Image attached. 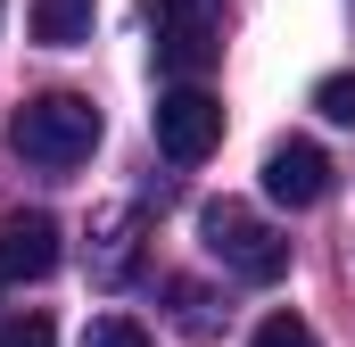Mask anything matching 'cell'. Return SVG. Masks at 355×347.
Returning a JSON list of instances; mask_svg holds the SVG:
<instances>
[{
	"mask_svg": "<svg viewBox=\"0 0 355 347\" xmlns=\"http://www.w3.org/2000/svg\"><path fill=\"white\" fill-rule=\"evenodd\" d=\"M265 198L272 207H322L331 198V158L314 141H281L265 158Z\"/></svg>",
	"mask_w": 355,
	"mask_h": 347,
	"instance_id": "8992f818",
	"label": "cell"
},
{
	"mask_svg": "<svg viewBox=\"0 0 355 347\" xmlns=\"http://www.w3.org/2000/svg\"><path fill=\"white\" fill-rule=\"evenodd\" d=\"M248 347H314V323L281 306V314H265V323H257V339H248Z\"/></svg>",
	"mask_w": 355,
	"mask_h": 347,
	"instance_id": "9c48e42d",
	"label": "cell"
},
{
	"mask_svg": "<svg viewBox=\"0 0 355 347\" xmlns=\"http://www.w3.org/2000/svg\"><path fill=\"white\" fill-rule=\"evenodd\" d=\"M198 232H207V257L223 264V273H240V281H281V273H289V240L272 232L265 215L232 207V198H215V207L198 215Z\"/></svg>",
	"mask_w": 355,
	"mask_h": 347,
	"instance_id": "3957f363",
	"label": "cell"
},
{
	"mask_svg": "<svg viewBox=\"0 0 355 347\" xmlns=\"http://www.w3.org/2000/svg\"><path fill=\"white\" fill-rule=\"evenodd\" d=\"M83 347H149V331H141L132 314H91V331H83Z\"/></svg>",
	"mask_w": 355,
	"mask_h": 347,
	"instance_id": "30bf717a",
	"label": "cell"
},
{
	"mask_svg": "<svg viewBox=\"0 0 355 347\" xmlns=\"http://www.w3.org/2000/svg\"><path fill=\"white\" fill-rule=\"evenodd\" d=\"M0 347H58V323L50 314H17V323H0Z\"/></svg>",
	"mask_w": 355,
	"mask_h": 347,
	"instance_id": "7c38bea8",
	"label": "cell"
},
{
	"mask_svg": "<svg viewBox=\"0 0 355 347\" xmlns=\"http://www.w3.org/2000/svg\"><path fill=\"white\" fill-rule=\"evenodd\" d=\"M8 141H17V158H25V166L75 174L91 149H99V108H91L83 91H42V99H25V108H17Z\"/></svg>",
	"mask_w": 355,
	"mask_h": 347,
	"instance_id": "6da1fadb",
	"label": "cell"
},
{
	"mask_svg": "<svg viewBox=\"0 0 355 347\" xmlns=\"http://www.w3.org/2000/svg\"><path fill=\"white\" fill-rule=\"evenodd\" d=\"M215 141H223V99L198 83H174L157 99V149L174 158V166H198V158H215Z\"/></svg>",
	"mask_w": 355,
	"mask_h": 347,
	"instance_id": "277c9868",
	"label": "cell"
},
{
	"mask_svg": "<svg viewBox=\"0 0 355 347\" xmlns=\"http://www.w3.org/2000/svg\"><path fill=\"white\" fill-rule=\"evenodd\" d=\"M58 273V215L17 207L0 223V281H50Z\"/></svg>",
	"mask_w": 355,
	"mask_h": 347,
	"instance_id": "5b68a950",
	"label": "cell"
},
{
	"mask_svg": "<svg viewBox=\"0 0 355 347\" xmlns=\"http://www.w3.org/2000/svg\"><path fill=\"white\" fill-rule=\"evenodd\" d=\"M149 50H157V75L198 83L215 58H223V0H149Z\"/></svg>",
	"mask_w": 355,
	"mask_h": 347,
	"instance_id": "7a4b0ae2",
	"label": "cell"
},
{
	"mask_svg": "<svg viewBox=\"0 0 355 347\" xmlns=\"http://www.w3.org/2000/svg\"><path fill=\"white\" fill-rule=\"evenodd\" d=\"M132 264H141V215L116 207V215L99 223V257H91V273H99V281H124Z\"/></svg>",
	"mask_w": 355,
	"mask_h": 347,
	"instance_id": "ba28073f",
	"label": "cell"
},
{
	"mask_svg": "<svg viewBox=\"0 0 355 347\" xmlns=\"http://www.w3.org/2000/svg\"><path fill=\"white\" fill-rule=\"evenodd\" d=\"M314 116L355 124V75H322V83H314Z\"/></svg>",
	"mask_w": 355,
	"mask_h": 347,
	"instance_id": "8fae6325",
	"label": "cell"
},
{
	"mask_svg": "<svg viewBox=\"0 0 355 347\" xmlns=\"http://www.w3.org/2000/svg\"><path fill=\"white\" fill-rule=\"evenodd\" d=\"M33 42L42 50H83L91 42V0H33Z\"/></svg>",
	"mask_w": 355,
	"mask_h": 347,
	"instance_id": "52a82bcc",
	"label": "cell"
}]
</instances>
